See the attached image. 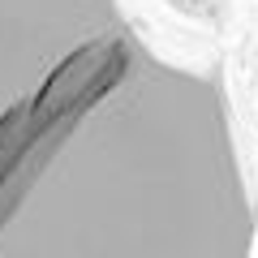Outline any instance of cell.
Segmentation results:
<instances>
[{
	"label": "cell",
	"mask_w": 258,
	"mask_h": 258,
	"mask_svg": "<svg viewBox=\"0 0 258 258\" xmlns=\"http://www.w3.org/2000/svg\"><path fill=\"white\" fill-rule=\"evenodd\" d=\"M220 69L120 0H0V258H254Z\"/></svg>",
	"instance_id": "obj_1"
}]
</instances>
